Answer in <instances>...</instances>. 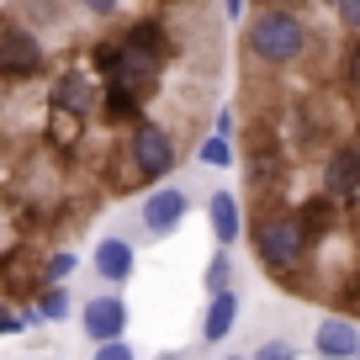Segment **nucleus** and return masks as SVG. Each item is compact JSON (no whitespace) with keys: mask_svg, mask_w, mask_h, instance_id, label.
Masks as SVG:
<instances>
[{"mask_svg":"<svg viewBox=\"0 0 360 360\" xmlns=\"http://www.w3.org/2000/svg\"><path fill=\"white\" fill-rule=\"evenodd\" d=\"M101 101H106V117L112 122H138V106H143V96L127 85H101Z\"/></svg>","mask_w":360,"mask_h":360,"instance_id":"14","label":"nucleus"},{"mask_svg":"<svg viewBox=\"0 0 360 360\" xmlns=\"http://www.w3.org/2000/svg\"><path fill=\"white\" fill-rule=\"evenodd\" d=\"M127 165L138 180H165L175 169V138L159 122H133V143H127Z\"/></svg>","mask_w":360,"mask_h":360,"instance_id":"4","label":"nucleus"},{"mask_svg":"<svg viewBox=\"0 0 360 360\" xmlns=\"http://www.w3.org/2000/svg\"><path fill=\"white\" fill-rule=\"evenodd\" d=\"M96 360H138L127 339H112V345H96Z\"/></svg>","mask_w":360,"mask_h":360,"instance_id":"23","label":"nucleus"},{"mask_svg":"<svg viewBox=\"0 0 360 360\" xmlns=\"http://www.w3.org/2000/svg\"><path fill=\"white\" fill-rule=\"evenodd\" d=\"M165 32L159 27H133V32L122 37V43H112L101 53V85H127L138 90V96H148L159 79V69H165Z\"/></svg>","mask_w":360,"mask_h":360,"instance_id":"1","label":"nucleus"},{"mask_svg":"<svg viewBox=\"0 0 360 360\" xmlns=\"http://www.w3.org/2000/svg\"><path fill=\"white\" fill-rule=\"evenodd\" d=\"M255 255L265 259L270 270H286V265H297V259L307 255V233L297 228L292 212H270L265 223L255 228Z\"/></svg>","mask_w":360,"mask_h":360,"instance_id":"3","label":"nucleus"},{"mask_svg":"<svg viewBox=\"0 0 360 360\" xmlns=\"http://www.w3.org/2000/svg\"><path fill=\"white\" fill-rule=\"evenodd\" d=\"M48 127H53V143L58 148H69L79 138V117H69V112H48Z\"/></svg>","mask_w":360,"mask_h":360,"instance_id":"18","label":"nucleus"},{"mask_svg":"<svg viewBox=\"0 0 360 360\" xmlns=\"http://www.w3.org/2000/svg\"><path fill=\"white\" fill-rule=\"evenodd\" d=\"M323 186H328V196H355V191H360V148H355V143H345V148H334V154H328Z\"/></svg>","mask_w":360,"mask_h":360,"instance_id":"11","label":"nucleus"},{"mask_svg":"<svg viewBox=\"0 0 360 360\" xmlns=\"http://www.w3.org/2000/svg\"><path fill=\"white\" fill-rule=\"evenodd\" d=\"M196 159H202V165H217V169H228L233 165V143H228V138H202V148H196Z\"/></svg>","mask_w":360,"mask_h":360,"instance_id":"17","label":"nucleus"},{"mask_svg":"<svg viewBox=\"0 0 360 360\" xmlns=\"http://www.w3.org/2000/svg\"><path fill=\"white\" fill-rule=\"evenodd\" d=\"M228 360H244V355H228Z\"/></svg>","mask_w":360,"mask_h":360,"instance_id":"30","label":"nucleus"},{"mask_svg":"<svg viewBox=\"0 0 360 360\" xmlns=\"http://www.w3.org/2000/svg\"><path fill=\"white\" fill-rule=\"evenodd\" d=\"M217 138H233V112H228V106L217 112Z\"/></svg>","mask_w":360,"mask_h":360,"instance_id":"25","label":"nucleus"},{"mask_svg":"<svg viewBox=\"0 0 360 360\" xmlns=\"http://www.w3.org/2000/svg\"><path fill=\"white\" fill-rule=\"evenodd\" d=\"M154 360H186V355H154Z\"/></svg>","mask_w":360,"mask_h":360,"instance_id":"29","label":"nucleus"},{"mask_svg":"<svg viewBox=\"0 0 360 360\" xmlns=\"http://www.w3.org/2000/svg\"><path fill=\"white\" fill-rule=\"evenodd\" d=\"M75 265H79V259L69 255V249H58V255H48V265H43V281H48V286H58L64 276H75Z\"/></svg>","mask_w":360,"mask_h":360,"instance_id":"19","label":"nucleus"},{"mask_svg":"<svg viewBox=\"0 0 360 360\" xmlns=\"http://www.w3.org/2000/svg\"><path fill=\"white\" fill-rule=\"evenodd\" d=\"M349 79L360 85V48H355V58H349Z\"/></svg>","mask_w":360,"mask_h":360,"instance_id":"28","label":"nucleus"},{"mask_svg":"<svg viewBox=\"0 0 360 360\" xmlns=\"http://www.w3.org/2000/svg\"><path fill=\"white\" fill-rule=\"evenodd\" d=\"M207 217H212V233L217 244H238V233H244V217H238V196L233 191H212V202H207Z\"/></svg>","mask_w":360,"mask_h":360,"instance_id":"13","label":"nucleus"},{"mask_svg":"<svg viewBox=\"0 0 360 360\" xmlns=\"http://www.w3.org/2000/svg\"><path fill=\"white\" fill-rule=\"evenodd\" d=\"M85 11H96V16H106V11H117V0H79Z\"/></svg>","mask_w":360,"mask_h":360,"instance_id":"26","label":"nucleus"},{"mask_svg":"<svg viewBox=\"0 0 360 360\" xmlns=\"http://www.w3.org/2000/svg\"><path fill=\"white\" fill-rule=\"evenodd\" d=\"M27 323H32L27 313H11V307H0V334H22Z\"/></svg>","mask_w":360,"mask_h":360,"instance_id":"24","label":"nucleus"},{"mask_svg":"<svg viewBox=\"0 0 360 360\" xmlns=\"http://www.w3.org/2000/svg\"><path fill=\"white\" fill-rule=\"evenodd\" d=\"M223 11H228V16H233V22H238V16H244V11H249V0H223Z\"/></svg>","mask_w":360,"mask_h":360,"instance_id":"27","label":"nucleus"},{"mask_svg":"<svg viewBox=\"0 0 360 360\" xmlns=\"http://www.w3.org/2000/svg\"><path fill=\"white\" fill-rule=\"evenodd\" d=\"M79 323H85V339L112 345V339L127 334V302H122V297H90L85 313H79Z\"/></svg>","mask_w":360,"mask_h":360,"instance_id":"6","label":"nucleus"},{"mask_svg":"<svg viewBox=\"0 0 360 360\" xmlns=\"http://www.w3.org/2000/svg\"><path fill=\"white\" fill-rule=\"evenodd\" d=\"M53 112H69V117H90V106L101 101V85L90 75H58V85L48 90Z\"/></svg>","mask_w":360,"mask_h":360,"instance_id":"9","label":"nucleus"},{"mask_svg":"<svg viewBox=\"0 0 360 360\" xmlns=\"http://www.w3.org/2000/svg\"><path fill=\"white\" fill-rule=\"evenodd\" d=\"M313 345H318V360H355L360 355V328L349 318H323L313 328Z\"/></svg>","mask_w":360,"mask_h":360,"instance_id":"8","label":"nucleus"},{"mask_svg":"<svg viewBox=\"0 0 360 360\" xmlns=\"http://www.w3.org/2000/svg\"><path fill=\"white\" fill-rule=\"evenodd\" d=\"M202 281H207V297H212V292H228V281H233V265H228V255H217L212 265H207Z\"/></svg>","mask_w":360,"mask_h":360,"instance_id":"20","label":"nucleus"},{"mask_svg":"<svg viewBox=\"0 0 360 360\" xmlns=\"http://www.w3.org/2000/svg\"><path fill=\"white\" fill-rule=\"evenodd\" d=\"M307 48V22L292 11H259L249 22V53L259 64H292Z\"/></svg>","mask_w":360,"mask_h":360,"instance_id":"2","label":"nucleus"},{"mask_svg":"<svg viewBox=\"0 0 360 360\" xmlns=\"http://www.w3.org/2000/svg\"><path fill=\"white\" fill-rule=\"evenodd\" d=\"M249 360H297V345H286V339H265Z\"/></svg>","mask_w":360,"mask_h":360,"instance_id":"21","label":"nucleus"},{"mask_svg":"<svg viewBox=\"0 0 360 360\" xmlns=\"http://www.w3.org/2000/svg\"><path fill=\"white\" fill-rule=\"evenodd\" d=\"M186 207H191V202H186V191H180V186H159V191L143 202V228H148L154 238H159V233H175L180 217H186Z\"/></svg>","mask_w":360,"mask_h":360,"instance_id":"7","label":"nucleus"},{"mask_svg":"<svg viewBox=\"0 0 360 360\" xmlns=\"http://www.w3.org/2000/svg\"><path fill=\"white\" fill-rule=\"evenodd\" d=\"M233 323H238L233 286H228V292H212V297H207V313H202V339H207V345H217V339L233 334Z\"/></svg>","mask_w":360,"mask_h":360,"instance_id":"12","label":"nucleus"},{"mask_svg":"<svg viewBox=\"0 0 360 360\" xmlns=\"http://www.w3.org/2000/svg\"><path fill=\"white\" fill-rule=\"evenodd\" d=\"M297 228L307 233V244H313L318 233H328V228H334V202H328V196H313V202L302 207V217H297Z\"/></svg>","mask_w":360,"mask_h":360,"instance_id":"15","label":"nucleus"},{"mask_svg":"<svg viewBox=\"0 0 360 360\" xmlns=\"http://www.w3.org/2000/svg\"><path fill=\"white\" fill-rule=\"evenodd\" d=\"M355 360H360V355H355Z\"/></svg>","mask_w":360,"mask_h":360,"instance_id":"31","label":"nucleus"},{"mask_svg":"<svg viewBox=\"0 0 360 360\" xmlns=\"http://www.w3.org/2000/svg\"><path fill=\"white\" fill-rule=\"evenodd\" d=\"M90 265H96V276H101V281L122 286V281H133L138 255H133V244H127V238H101V244H96V255H90Z\"/></svg>","mask_w":360,"mask_h":360,"instance_id":"10","label":"nucleus"},{"mask_svg":"<svg viewBox=\"0 0 360 360\" xmlns=\"http://www.w3.org/2000/svg\"><path fill=\"white\" fill-rule=\"evenodd\" d=\"M43 69V43H37L27 27L16 22H0V75H11V79H27Z\"/></svg>","mask_w":360,"mask_h":360,"instance_id":"5","label":"nucleus"},{"mask_svg":"<svg viewBox=\"0 0 360 360\" xmlns=\"http://www.w3.org/2000/svg\"><path fill=\"white\" fill-rule=\"evenodd\" d=\"M37 318H48V323H64V318H69V292H64V286H43V297H37Z\"/></svg>","mask_w":360,"mask_h":360,"instance_id":"16","label":"nucleus"},{"mask_svg":"<svg viewBox=\"0 0 360 360\" xmlns=\"http://www.w3.org/2000/svg\"><path fill=\"white\" fill-rule=\"evenodd\" d=\"M334 16L345 32H360V0H334Z\"/></svg>","mask_w":360,"mask_h":360,"instance_id":"22","label":"nucleus"}]
</instances>
